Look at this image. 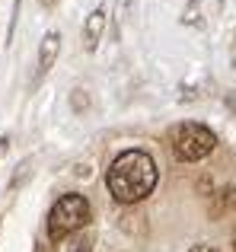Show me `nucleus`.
<instances>
[{
	"mask_svg": "<svg viewBox=\"0 0 236 252\" xmlns=\"http://www.w3.org/2000/svg\"><path fill=\"white\" fill-rule=\"evenodd\" d=\"M106 185L112 191L115 201L121 204H134L144 201L150 191L156 189V163L150 154L144 150H124L112 160L106 176Z\"/></svg>",
	"mask_w": 236,
	"mask_h": 252,
	"instance_id": "obj_1",
	"label": "nucleus"
},
{
	"mask_svg": "<svg viewBox=\"0 0 236 252\" xmlns=\"http://www.w3.org/2000/svg\"><path fill=\"white\" fill-rule=\"evenodd\" d=\"M89 220V201L83 195H77V191H70V195H61L55 201V208H51L48 214V236L51 240H67L70 233H80L83 227H87Z\"/></svg>",
	"mask_w": 236,
	"mask_h": 252,
	"instance_id": "obj_2",
	"label": "nucleus"
},
{
	"mask_svg": "<svg viewBox=\"0 0 236 252\" xmlns=\"http://www.w3.org/2000/svg\"><path fill=\"white\" fill-rule=\"evenodd\" d=\"M214 144H217V141H214L211 128L195 125V122L179 125V128H176V134H173V150H176V157H179V160H185V163L205 160V157L214 150Z\"/></svg>",
	"mask_w": 236,
	"mask_h": 252,
	"instance_id": "obj_3",
	"label": "nucleus"
},
{
	"mask_svg": "<svg viewBox=\"0 0 236 252\" xmlns=\"http://www.w3.org/2000/svg\"><path fill=\"white\" fill-rule=\"evenodd\" d=\"M102 29H106V10H93L87 16V26H83V48L87 51H93L99 45Z\"/></svg>",
	"mask_w": 236,
	"mask_h": 252,
	"instance_id": "obj_4",
	"label": "nucleus"
},
{
	"mask_svg": "<svg viewBox=\"0 0 236 252\" xmlns=\"http://www.w3.org/2000/svg\"><path fill=\"white\" fill-rule=\"evenodd\" d=\"M58 48H61V35H58V32H48V35L42 38V51H38V74H45V70L55 64Z\"/></svg>",
	"mask_w": 236,
	"mask_h": 252,
	"instance_id": "obj_5",
	"label": "nucleus"
},
{
	"mask_svg": "<svg viewBox=\"0 0 236 252\" xmlns=\"http://www.w3.org/2000/svg\"><path fill=\"white\" fill-rule=\"evenodd\" d=\"M70 252H89V236L87 233H77L70 240Z\"/></svg>",
	"mask_w": 236,
	"mask_h": 252,
	"instance_id": "obj_6",
	"label": "nucleus"
},
{
	"mask_svg": "<svg viewBox=\"0 0 236 252\" xmlns=\"http://www.w3.org/2000/svg\"><path fill=\"white\" fill-rule=\"evenodd\" d=\"M188 252H217L214 246H195V249H188Z\"/></svg>",
	"mask_w": 236,
	"mask_h": 252,
	"instance_id": "obj_7",
	"label": "nucleus"
},
{
	"mask_svg": "<svg viewBox=\"0 0 236 252\" xmlns=\"http://www.w3.org/2000/svg\"><path fill=\"white\" fill-rule=\"evenodd\" d=\"M38 3H42V6H55L58 0H38Z\"/></svg>",
	"mask_w": 236,
	"mask_h": 252,
	"instance_id": "obj_8",
	"label": "nucleus"
}]
</instances>
